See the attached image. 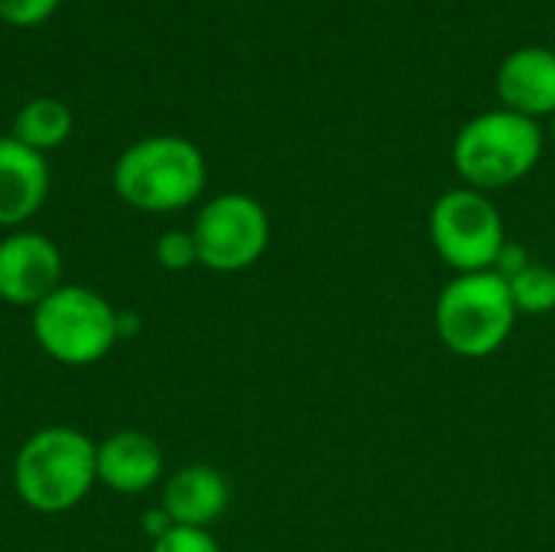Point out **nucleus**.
Listing matches in <instances>:
<instances>
[{"label":"nucleus","mask_w":555,"mask_h":552,"mask_svg":"<svg viewBox=\"0 0 555 552\" xmlns=\"http://www.w3.org/2000/svg\"><path fill=\"white\" fill-rule=\"evenodd\" d=\"M72 127H75V114H72V107L65 101H59V98H33L16 111L10 137L46 156L49 150L62 146L72 137Z\"/></svg>","instance_id":"nucleus-13"},{"label":"nucleus","mask_w":555,"mask_h":552,"mask_svg":"<svg viewBox=\"0 0 555 552\" xmlns=\"http://www.w3.org/2000/svg\"><path fill=\"white\" fill-rule=\"evenodd\" d=\"M163 475V452L153 436L120 429L98 446V482L117 495H143Z\"/></svg>","instance_id":"nucleus-11"},{"label":"nucleus","mask_w":555,"mask_h":552,"mask_svg":"<svg viewBox=\"0 0 555 552\" xmlns=\"http://www.w3.org/2000/svg\"><path fill=\"white\" fill-rule=\"evenodd\" d=\"M192 238L202 267L215 273H241L263 257L270 244V215L257 198L228 192L198 211Z\"/></svg>","instance_id":"nucleus-7"},{"label":"nucleus","mask_w":555,"mask_h":552,"mask_svg":"<svg viewBox=\"0 0 555 552\" xmlns=\"http://www.w3.org/2000/svg\"><path fill=\"white\" fill-rule=\"evenodd\" d=\"M153 254H156L159 267L169 270V273H182V270H189V267L198 264V251H195L192 231H166L156 241Z\"/></svg>","instance_id":"nucleus-15"},{"label":"nucleus","mask_w":555,"mask_h":552,"mask_svg":"<svg viewBox=\"0 0 555 552\" xmlns=\"http://www.w3.org/2000/svg\"><path fill=\"white\" fill-rule=\"evenodd\" d=\"M231 504V488L224 475L211 465H185L179 468L163 491V511L176 527L205 530L218 521Z\"/></svg>","instance_id":"nucleus-12"},{"label":"nucleus","mask_w":555,"mask_h":552,"mask_svg":"<svg viewBox=\"0 0 555 552\" xmlns=\"http://www.w3.org/2000/svg\"><path fill=\"white\" fill-rule=\"evenodd\" d=\"M429 234L439 257L459 273L494 270L507 238L498 205L478 189H449L429 211Z\"/></svg>","instance_id":"nucleus-6"},{"label":"nucleus","mask_w":555,"mask_h":552,"mask_svg":"<svg viewBox=\"0 0 555 552\" xmlns=\"http://www.w3.org/2000/svg\"><path fill=\"white\" fill-rule=\"evenodd\" d=\"M540 156H543L540 124L507 107L472 117L452 143V163L459 176L468 182V189L478 192L520 182L537 169Z\"/></svg>","instance_id":"nucleus-3"},{"label":"nucleus","mask_w":555,"mask_h":552,"mask_svg":"<svg viewBox=\"0 0 555 552\" xmlns=\"http://www.w3.org/2000/svg\"><path fill=\"white\" fill-rule=\"evenodd\" d=\"M62 286V254L39 231H13L0 241V299L36 309Z\"/></svg>","instance_id":"nucleus-8"},{"label":"nucleus","mask_w":555,"mask_h":552,"mask_svg":"<svg viewBox=\"0 0 555 552\" xmlns=\"http://www.w3.org/2000/svg\"><path fill=\"white\" fill-rule=\"evenodd\" d=\"M98 482V442L72 426L33 433L13 459L16 498L39 514H62L85 501Z\"/></svg>","instance_id":"nucleus-1"},{"label":"nucleus","mask_w":555,"mask_h":552,"mask_svg":"<svg viewBox=\"0 0 555 552\" xmlns=\"http://www.w3.org/2000/svg\"><path fill=\"white\" fill-rule=\"evenodd\" d=\"M114 192L137 211L189 208L208 182L202 150L176 133L143 137L114 163Z\"/></svg>","instance_id":"nucleus-2"},{"label":"nucleus","mask_w":555,"mask_h":552,"mask_svg":"<svg viewBox=\"0 0 555 552\" xmlns=\"http://www.w3.org/2000/svg\"><path fill=\"white\" fill-rule=\"evenodd\" d=\"M553 133H555V114H553Z\"/></svg>","instance_id":"nucleus-19"},{"label":"nucleus","mask_w":555,"mask_h":552,"mask_svg":"<svg viewBox=\"0 0 555 552\" xmlns=\"http://www.w3.org/2000/svg\"><path fill=\"white\" fill-rule=\"evenodd\" d=\"M498 98L507 111L530 120L555 114V52L546 46H524L498 68Z\"/></svg>","instance_id":"nucleus-9"},{"label":"nucleus","mask_w":555,"mask_h":552,"mask_svg":"<svg viewBox=\"0 0 555 552\" xmlns=\"http://www.w3.org/2000/svg\"><path fill=\"white\" fill-rule=\"evenodd\" d=\"M172 527H176V524L169 521V514H166L163 508H159L156 514H146V517H143V530H146V534L153 537V543H156L159 537H166V534H169Z\"/></svg>","instance_id":"nucleus-18"},{"label":"nucleus","mask_w":555,"mask_h":552,"mask_svg":"<svg viewBox=\"0 0 555 552\" xmlns=\"http://www.w3.org/2000/svg\"><path fill=\"white\" fill-rule=\"evenodd\" d=\"M49 195V163L10 133L0 137V228L29 221Z\"/></svg>","instance_id":"nucleus-10"},{"label":"nucleus","mask_w":555,"mask_h":552,"mask_svg":"<svg viewBox=\"0 0 555 552\" xmlns=\"http://www.w3.org/2000/svg\"><path fill=\"white\" fill-rule=\"evenodd\" d=\"M153 552H221L218 540L198 527H172L153 543Z\"/></svg>","instance_id":"nucleus-17"},{"label":"nucleus","mask_w":555,"mask_h":552,"mask_svg":"<svg viewBox=\"0 0 555 552\" xmlns=\"http://www.w3.org/2000/svg\"><path fill=\"white\" fill-rule=\"evenodd\" d=\"M59 3L62 0H0V20L7 26L29 29V26L46 23L59 10Z\"/></svg>","instance_id":"nucleus-16"},{"label":"nucleus","mask_w":555,"mask_h":552,"mask_svg":"<svg viewBox=\"0 0 555 552\" xmlns=\"http://www.w3.org/2000/svg\"><path fill=\"white\" fill-rule=\"evenodd\" d=\"M33 338L52 361L88 368L120 338V316L101 293L62 283L33 309Z\"/></svg>","instance_id":"nucleus-5"},{"label":"nucleus","mask_w":555,"mask_h":552,"mask_svg":"<svg viewBox=\"0 0 555 552\" xmlns=\"http://www.w3.org/2000/svg\"><path fill=\"white\" fill-rule=\"evenodd\" d=\"M507 283H511V296H514L517 312L546 316L550 309H555V270H550V267L527 264Z\"/></svg>","instance_id":"nucleus-14"},{"label":"nucleus","mask_w":555,"mask_h":552,"mask_svg":"<svg viewBox=\"0 0 555 552\" xmlns=\"http://www.w3.org/2000/svg\"><path fill=\"white\" fill-rule=\"evenodd\" d=\"M517 322L511 283L498 270L459 273L436 299V332L459 358H488L504 348Z\"/></svg>","instance_id":"nucleus-4"}]
</instances>
